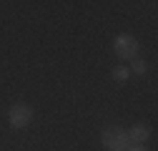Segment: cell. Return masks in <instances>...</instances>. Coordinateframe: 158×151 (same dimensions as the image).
I'll list each match as a JSON object with an SVG mask.
<instances>
[{
    "instance_id": "5b68a950",
    "label": "cell",
    "mask_w": 158,
    "mask_h": 151,
    "mask_svg": "<svg viewBox=\"0 0 158 151\" xmlns=\"http://www.w3.org/2000/svg\"><path fill=\"white\" fill-rule=\"evenodd\" d=\"M128 71H133L135 76H143V73L148 71V63H146V61H141V58H135V61L131 63V68H128Z\"/></svg>"
},
{
    "instance_id": "3957f363",
    "label": "cell",
    "mask_w": 158,
    "mask_h": 151,
    "mask_svg": "<svg viewBox=\"0 0 158 151\" xmlns=\"http://www.w3.org/2000/svg\"><path fill=\"white\" fill-rule=\"evenodd\" d=\"M30 121H33V108H30L28 103H15V106H10V113H8L10 128H25V126H30Z\"/></svg>"
},
{
    "instance_id": "52a82bcc",
    "label": "cell",
    "mask_w": 158,
    "mask_h": 151,
    "mask_svg": "<svg viewBox=\"0 0 158 151\" xmlns=\"http://www.w3.org/2000/svg\"><path fill=\"white\" fill-rule=\"evenodd\" d=\"M126 151H148V149H146V146H128Z\"/></svg>"
},
{
    "instance_id": "277c9868",
    "label": "cell",
    "mask_w": 158,
    "mask_h": 151,
    "mask_svg": "<svg viewBox=\"0 0 158 151\" xmlns=\"http://www.w3.org/2000/svg\"><path fill=\"white\" fill-rule=\"evenodd\" d=\"M126 134H128L131 146H146V141L151 139V128L146 123H135L131 131H126Z\"/></svg>"
},
{
    "instance_id": "8992f818",
    "label": "cell",
    "mask_w": 158,
    "mask_h": 151,
    "mask_svg": "<svg viewBox=\"0 0 158 151\" xmlns=\"http://www.w3.org/2000/svg\"><path fill=\"white\" fill-rule=\"evenodd\" d=\"M128 76H131V71H128L126 66H115V68H113V78H115V81L123 83V81H128Z\"/></svg>"
},
{
    "instance_id": "7a4b0ae2",
    "label": "cell",
    "mask_w": 158,
    "mask_h": 151,
    "mask_svg": "<svg viewBox=\"0 0 158 151\" xmlns=\"http://www.w3.org/2000/svg\"><path fill=\"white\" fill-rule=\"evenodd\" d=\"M101 141H103V146L110 149V151H126V149L131 146L128 134H126L123 128H118V126H108L103 134H101Z\"/></svg>"
},
{
    "instance_id": "6da1fadb",
    "label": "cell",
    "mask_w": 158,
    "mask_h": 151,
    "mask_svg": "<svg viewBox=\"0 0 158 151\" xmlns=\"http://www.w3.org/2000/svg\"><path fill=\"white\" fill-rule=\"evenodd\" d=\"M138 41L133 35H128V33H121V35H115V41H113V50H115V55L121 61H135L138 58Z\"/></svg>"
}]
</instances>
